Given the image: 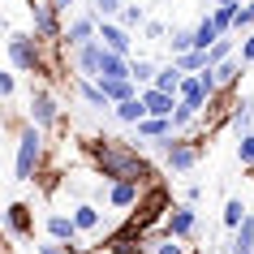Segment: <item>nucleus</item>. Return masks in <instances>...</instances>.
<instances>
[{
	"instance_id": "nucleus-4",
	"label": "nucleus",
	"mask_w": 254,
	"mask_h": 254,
	"mask_svg": "<svg viewBox=\"0 0 254 254\" xmlns=\"http://www.w3.org/2000/svg\"><path fill=\"white\" fill-rule=\"evenodd\" d=\"M164 164H168V173H190V168H194V164L202 160V142H190V138H168V142H164Z\"/></svg>"
},
{
	"instance_id": "nucleus-31",
	"label": "nucleus",
	"mask_w": 254,
	"mask_h": 254,
	"mask_svg": "<svg viewBox=\"0 0 254 254\" xmlns=\"http://www.w3.org/2000/svg\"><path fill=\"white\" fill-rule=\"evenodd\" d=\"M233 17H237V9H233V4H220V0H215V9H211V22L220 30H224V35H233Z\"/></svg>"
},
{
	"instance_id": "nucleus-30",
	"label": "nucleus",
	"mask_w": 254,
	"mask_h": 254,
	"mask_svg": "<svg viewBox=\"0 0 254 254\" xmlns=\"http://www.w3.org/2000/svg\"><path fill=\"white\" fill-rule=\"evenodd\" d=\"M155 73H160V69L151 65L147 56H134V82H138V86H142V91H147L151 82H155Z\"/></svg>"
},
{
	"instance_id": "nucleus-21",
	"label": "nucleus",
	"mask_w": 254,
	"mask_h": 254,
	"mask_svg": "<svg viewBox=\"0 0 254 254\" xmlns=\"http://www.w3.org/2000/svg\"><path fill=\"white\" fill-rule=\"evenodd\" d=\"M228 254H254V215H246V224L233 233V241H228Z\"/></svg>"
},
{
	"instance_id": "nucleus-36",
	"label": "nucleus",
	"mask_w": 254,
	"mask_h": 254,
	"mask_svg": "<svg viewBox=\"0 0 254 254\" xmlns=\"http://www.w3.org/2000/svg\"><path fill=\"white\" fill-rule=\"evenodd\" d=\"M241 61H246V65H254V30H250V35H246V43H241Z\"/></svg>"
},
{
	"instance_id": "nucleus-3",
	"label": "nucleus",
	"mask_w": 254,
	"mask_h": 254,
	"mask_svg": "<svg viewBox=\"0 0 254 254\" xmlns=\"http://www.w3.org/2000/svg\"><path fill=\"white\" fill-rule=\"evenodd\" d=\"M9 65H13L17 73H43V69H48V43H39L35 35L13 30V35H9Z\"/></svg>"
},
{
	"instance_id": "nucleus-29",
	"label": "nucleus",
	"mask_w": 254,
	"mask_h": 254,
	"mask_svg": "<svg viewBox=\"0 0 254 254\" xmlns=\"http://www.w3.org/2000/svg\"><path fill=\"white\" fill-rule=\"evenodd\" d=\"M241 69H246V61H241V56H233V61H224V65L215 69V78H220V86H233V82L241 78Z\"/></svg>"
},
{
	"instance_id": "nucleus-24",
	"label": "nucleus",
	"mask_w": 254,
	"mask_h": 254,
	"mask_svg": "<svg viewBox=\"0 0 254 254\" xmlns=\"http://www.w3.org/2000/svg\"><path fill=\"white\" fill-rule=\"evenodd\" d=\"M78 95H82L91 108H112V104L104 99V91H99V82H95V78H78Z\"/></svg>"
},
{
	"instance_id": "nucleus-12",
	"label": "nucleus",
	"mask_w": 254,
	"mask_h": 254,
	"mask_svg": "<svg viewBox=\"0 0 254 254\" xmlns=\"http://www.w3.org/2000/svg\"><path fill=\"white\" fill-rule=\"evenodd\" d=\"M173 134H177L173 121H164V117H147L142 125H134V142H155V147H164Z\"/></svg>"
},
{
	"instance_id": "nucleus-9",
	"label": "nucleus",
	"mask_w": 254,
	"mask_h": 254,
	"mask_svg": "<svg viewBox=\"0 0 254 254\" xmlns=\"http://www.w3.org/2000/svg\"><path fill=\"white\" fill-rule=\"evenodd\" d=\"M99 39V22L95 17H73V22H65V35H61V48L65 52H78L82 43Z\"/></svg>"
},
{
	"instance_id": "nucleus-8",
	"label": "nucleus",
	"mask_w": 254,
	"mask_h": 254,
	"mask_svg": "<svg viewBox=\"0 0 254 254\" xmlns=\"http://www.w3.org/2000/svg\"><path fill=\"white\" fill-rule=\"evenodd\" d=\"M99 43H104L108 52H117V56H129V61H134V35H129V30L121 26V22H99Z\"/></svg>"
},
{
	"instance_id": "nucleus-27",
	"label": "nucleus",
	"mask_w": 254,
	"mask_h": 254,
	"mask_svg": "<svg viewBox=\"0 0 254 254\" xmlns=\"http://www.w3.org/2000/svg\"><path fill=\"white\" fill-rule=\"evenodd\" d=\"M233 56H237V52H233V35H224V39H220V43L211 48V52H207V65H211V69H220L224 61H233Z\"/></svg>"
},
{
	"instance_id": "nucleus-25",
	"label": "nucleus",
	"mask_w": 254,
	"mask_h": 254,
	"mask_svg": "<svg viewBox=\"0 0 254 254\" xmlns=\"http://www.w3.org/2000/svg\"><path fill=\"white\" fill-rule=\"evenodd\" d=\"M246 215H250V211H246V202H241V198H228V202H224V228L237 233V228L246 224Z\"/></svg>"
},
{
	"instance_id": "nucleus-14",
	"label": "nucleus",
	"mask_w": 254,
	"mask_h": 254,
	"mask_svg": "<svg viewBox=\"0 0 254 254\" xmlns=\"http://www.w3.org/2000/svg\"><path fill=\"white\" fill-rule=\"evenodd\" d=\"M181 104H186V108H194V112L202 117V112H211V104H215V99L207 95V86H202V82L194 78V73H190V78L181 82Z\"/></svg>"
},
{
	"instance_id": "nucleus-28",
	"label": "nucleus",
	"mask_w": 254,
	"mask_h": 254,
	"mask_svg": "<svg viewBox=\"0 0 254 254\" xmlns=\"http://www.w3.org/2000/svg\"><path fill=\"white\" fill-rule=\"evenodd\" d=\"M173 65L181 69L186 78H190V73H202V69H211V65H207V52H186L181 61H173Z\"/></svg>"
},
{
	"instance_id": "nucleus-13",
	"label": "nucleus",
	"mask_w": 254,
	"mask_h": 254,
	"mask_svg": "<svg viewBox=\"0 0 254 254\" xmlns=\"http://www.w3.org/2000/svg\"><path fill=\"white\" fill-rule=\"evenodd\" d=\"M99 91H104V99L112 108L125 104V99H134V95H142V86H138L134 78H99Z\"/></svg>"
},
{
	"instance_id": "nucleus-41",
	"label": "nucleus",
	"mask_w": 254,
	"mask_h": 254,
	"mask_svg": "<svg viewBox=\"0 0 254 254\" xmlns=\"http://www.w3.org/2000/svg\"><path fill=\"white\" fill-rule=\"evenodd\" d=\"M220 4H233V9H241V4H246V0H220Z\"/></svg>"
},
{
	"instance_id": "nucleus-33",
	"label": "nucleus",
	"mask_w": 254,
	"mask_h": 254,
	"mask_svg": "<svg viewBox=\"0 0 254 254\" xmlns=\"http://www.w3.org/2000/svg\"><path fill=\"white\" fill-rule=\"evenodd\" d=\"M121 26H125V30L147 26V13H142V4H125V9H121Z\"/></svg>"
},
{
	"instance_id": "nucleus-40",
	"label": "nucleus",
	"mask_w": 254,
	"mask_h": 254,
	"mask_svg": "<svg viewBox=\"0 0 254 254\" xmlns=\"http://www.w3.org/2000/svg\"><path fill=\"white\" fill-rule=\"evenodd\" d=\"M52 9H56V13H69V9H73V0H52Z\"/></svg>"
},
{
	"instance_id": "nucleus-38",
	"label": "nucleus",
	"mask_w": 254,
	"mask_h": 254,
	"mask_svg": "<svg viewBox=\"0 0 254 254\" xmlns=\"http://www.w3.org/2000/svg\"><path fill=\"white\" fill-rule=\"evenodd\" d=\"M95 9H99V13H117V9H125V4H121V0H95Z\"/></svg>"
},
{
	"instance_id": "nucleus-37",
	"label": "nucleus",
	"mask_w": 254,
	"mask_h": 254,
	"mask_svg": "<svg viewBox=\"0 0 254 254\" xmlns=\"http://www.w3.org/2000/svg\"><path fill=\"white\" fill-rule=\"evenodd\" d=\"M13 91H17L13 73H0V95H4V99H13Z\"/></svg>"
},
{
	"instance_id": "nucleus-11",
	"label": "nucleus",
	"mask_w": 254,
	"mask_h": 254,
	"mask_svg": "<svg viewBox=\"0 0 254 254\" xmlns=\"http://www.w3.org/2000/svg\"><path fill=\"white\" fill-rule=\"evenodd\" d=\"M99 56H104V43L99 39L82 43L78 52H73V73L78 78H99Z\"/></svg>"
},
{
	"instance_id": "nucleus-22",
	"label": "nucleus",
	"mask_w": 254,
	"mask_h": 254,
	"mask_svg": "<svg viewBox=\"0 0 254 254\" xmlns=\"http://www.w3.org/2000/svg\"><path fill=\"white\" fill-rule=\"evenodd\" d=\"M250 121H254V99H237V104L228 108V125H233V129L250 134Z\"/></svg>"
},
{
	"instance_id": "nucleus-42",
	"label": "nucleus",
	"mask_w": 254,
	"mask_h": 254,
	"mask_svg": "<svg viewBox=\"0 0 254 254\" xmlns=\"http://www.w3.org/2000/svg\"><path fill=\"white\" fill-rule=\"evenodd\" d=\"M26 4H30V9H35V4H52V0H26Z\"/></svg>"
},
{
	"instance_id": "nucleus-19",
	"label": "nucleus",
	"mask_w": 254,
	"mask_h": 254,
	"mask_svg": "<svg viewBox=\"0 0 254 254\" xmlns=\"http://www.w3.org/2000/svg\"><path fill=\"white\" fill-rule=\"evenodd\" d=\"M112 117H117L121 125H142L151 112H147V104H142V95H134V99H125V104L112 108Z\"/></svg>"
},
{
	"instance_id": "nucleus-20",
	"label": "nucleus",
	"mask_w": 254,
	"mask_h": 254,
	"mask_svg": "<svg viewBox=\"0 0 254 254\" xmlns=\"http://www.w3.org/2000/svg\"><path fill=\"white\" fill-rule=\"evenodd\" d=\"M181 82H186V73H181L177 65H160V73H155V82H151V86H155V91H164V95H177V99H181Z\"/></svg>"
},
{
	"instance_id": "nucleus-17",
	"label": "nucleus",
	"mask_w": 254,
	"mask_h": 254,
	"mask_svg": "<svg viewBox=\"0 0 254 254\" xmlns=\"http://www.w3.org/2000/svg\"><path fill=\"white\" fill-rule=\"evenodd\" d=\"M99 78H134V61L104 48V56H99ZM99 78H95V82H99Z\"/></svg>"
},
{
	"instance_id": "nucleus-2",
	"label": "nucleus",
	"mask_w": 254,
	"mask_h": 254,
	"mask_svg": "<svg viewBox=\"0 0 254 254\" xmlns=\"http://www.w3.org/2000/svg\"><path fill=\"white\" fill-rule=\"evenodd\" d=\"M43 129L39 125H22L17 129V155H13V177L17 181H35V177L43 173Z\"/></svg>"
},
{
	"instance_id": "nucleus-23",
	"label": "nucleus",
	"mask_w": 254,
	"mask_h": 254,
	"mask_svg": "<svg viewBox=\"0 0 254 254\" xmlns=\"http://www.w3.org/2000/svg\"><path fill=\"white\" fill-rule=\"evenodd\" d=\"M147 254H190L186 246L177 237H168V233H160V237H147Z\"/></svg>"
},
{
	"instance_id": "nucleus-10",
	"label": "nucleus",
	"mask_w": 254,
	"mask_h": 254,
	"mask_svg": "<svg viewBox=\"0 0 254 254\" xmlns=\"http://www.w3.org/2000/svg\"><path fill=\"white\" fill-rule=\"evenodd\" d=\"M142 198H147V186H138V181H112V186H108V202H112L117 211L142 207Z\"/></svg>"
},
{
	"instance_id": "nucleus-6",
	"label": "nucleus",
	"mask_w": 254,
	"mask_h": 254,
	"mask_svg": "<svg viewBox=\"0 0 254 254\" xmlns=\"http://www.w3.org/2000/svg\"><path fill=\"white\" fill-rule=\"evenodd\" d=\"M164 233L177 241H194V233H198V215H194V202H177L173 211L164 215Z\"/></svg>"
},
{
	"instance_id": "nucleus-15",
	"label": "nucleus",
	"mask_w": 254,
	"mask_h": 254,
	"mask_svg": "<svg viewBox=\"0 0 254 254\" xmlns=\"http://www.w3.org/2000/svg\"><path fill=\"white\" fill-rule=\"evenodd\" d=\"M4 224H9V237H17V241L35 237V224H30V207L26 202H13V207L4 211Z\"/></svg>"
},
{
	"instance_id": "nucleus-34",
	"label": "nucleus",
	"mask_w": 254,
	"mask_h": 254,
	"mask_svg": "<svg viewBox=\"0 0 254 254\" xmlns=\"http://www.w3.org/2000/svg\"><path fill=\"white\" fill-rule=\"evenodd\" d=\"M194 121H198V112H194V108L177 104V112H173V129H177V134H186V129L194 125Z\"/></svg>"
},
{
	"instance_id": "nucleus-26",
	"label": "nucleus",
	"mask_w": 254,
	"mask_h": 254,
	"mask_svg": "<svg viewBox=\"0 0 254 254\" xmlns=\"http://www.w3.org/2000/svg\"><path fill=\"white\" fill-rule=\"evenodd\" d=\"M168 48H173V61H181L186 52H198V48H194V30H173Z\"/></svg>"
},
{
	"instance_id": "nucleus-1",
	"label": "nucleus",
	"mask_w": 254,
	"mask_h": 254,
	"mask_svg": "<svg viewBox=\"0 0 254 254\" xmlns=\"http://www.w3.org/2000/svg\"><path fill=\"white\" fill-rule=\"evenodd\" d=\"M91 160H95V168H99L108 181H138V186H151V177H155V168L138 155V142H121V138L91 142Z\"/></svg>"
},
{
	"instance_id": "nucleus-32",
	"label": "nucleus",
	"mask_w": 254,
	"mask_h": 254,
	"mask_svg": "<svg viewBox=\"0 0 254 254\" xmlns=\"http://www.w3.org/2000/svg\"><path fill=\"white\" fill-rule=\"evenodd\" d=\"M237 164L254 173V129H250V134H241V142H237Z\"/></svg>"
},
{
	"instance_id": "nucleus-43",
	"label": "nucleus",
	"mask_w": 254,
	"mask_h": 254,
	"mask_svg": "<svg viewBox=\"0 0 254 254\" xmlns=\"http://www.w3.org/2000/svg\"><path fill=\"white\" fill-rule=\"evenodd\" d=\"M190 254H211V250H190Z\"/></svg>"
},
{
	"instance_id": "nucleus-18",
	"label": "nucleus",
	"mask_w": 254,
	"mask_h": 254,
	"mask_svg": "<svg viewBox=\"0 0 254 254\" xmlns=\"http://www.w3.org/2000/svg\"><path fill=\"white\" fill-rule=\"evenodd\" d=\"M69 215H73V224L82 228V237H91V233H99V228H104V211H99L95 202H78Z\"/></svg>"
},
{
	"instance_id": "nucleus-35",
	"label": "nucleus",
	"mask_w": 254,
	"mask_h": 254,
	"mask_svg": "<svg viewBox=\"0 0 254 254\" xmlns=\"http://www.w3.org/2000/svg\"><path fill=\"white\" fill-rule=\"evenodd\" d=\"M35 254H73L69 246H61V241H52V237H43L39 246H35Z\"/></svg>"
},
{
	"instance_id": "nucleus-16",
	"label": "nucleus",
	"mask_w": 254,
	"mask_h": 254,
	"mask_svg": "<svg viewBox=\"0 0 254 254\" xmlns=\"http://www.w3.org/2000/svg\"><path fill=\"white\" fill-rule=\"evenodd\" d=\"M142 104H147V112L151 117H164V121H173V112H177V95H164V91H155V86H147L142 91Z\"/></svg>"
},
{
	"instance_id": "nucleus-39",
	"label": "nucleus",
	"mask_w": 254,
	"mask_h": 254,
	"mask_svg": "<svg viewBox=\"0 0 254 254\" xmlns=\"http://www.w3.org/2000/svg\"><path fill=\"white\" fill-rule=\"evenodd\" d=\"M142 30H147V39H164V22H147Z\"/></svg>"
},
{
	"instance_id": "nucleus-7",
	"label": "nucleus",
	"mask_w": 254,
	"mask_h": 254,
	"mask_svg": "<svg viewBox=\"0 0 254 254\" xmlns=\"http://www.w3.org/2000/svg\"><path fill=\"white\" fill-rule=\"evenodd\" d=\"M56 121H61L56 99L43 91V86H30V125H39L43 134H48V129H56Z\"/></svg>"
},
{
	"instance_id": "nucleus-5",
	"label": "nucleus",
	"mask_w": 254,
	"mask_h": 254,
	"mask_svg": "<svg viewBox=\"0 0 254 254\" xmlns=\"http://www.w3.org/2000/svg\"><path fill=\"white\" fill-rule=\"evenodd\" d=\"M43 233L52 241H61V246H69V250H86V246H82V228L73 224V215H65V211H48Z\"/></svg>"
}]
</instances>
